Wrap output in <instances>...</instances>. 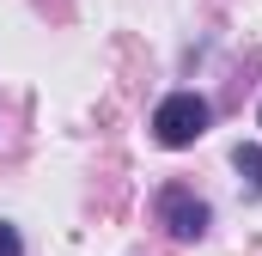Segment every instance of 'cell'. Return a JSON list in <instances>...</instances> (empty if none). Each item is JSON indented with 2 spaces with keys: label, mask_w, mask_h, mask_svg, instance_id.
Listing matches in <instances>:
<instances>
[{
  "label": "cell",
  "mask_w": 262,
  "mask_h": 256,
  "mask_svg": "<svg viewBox=\"0 0 262 256\" xmlns=\"http://www.w3.org/2000/svg\"><path fill=\"white\" fill-rule=\"evenodd\" d=\"M159 220H165V232H171V238L195 244L201 232H207V220H213V214H207V201L189 195L183 183H165V189H159Z\"/></svg>",
  "instance_id": "2"
},
{
  "label": "cell",
  "mask_w": 262,
  "mask_h": 256,
  "mask_svg": "<svg viewBox=\"0 0 262 256\" xmlns=\"http://www.w3.org/2000/svg\"><path fill=\"white\" fill-rule=\"evenodd\" d=\"M207 98L195 92H171L159 110H152V134H159V146H195L201 134H207Z\"/></svg>",
  "instance_id": "1"
},
{
  "label": "cell",
  "mask_w": 262,
  "mask_h": 256,
  "mask_svg": "<svg viewBox=\"0 0 262 256\" xmlns=\"http://www.w3.org/2000/svg\"><path fill=\"white\" fill-rule=\"evenodd\" d=\"M232 165H238V177H244V195H262V146L256 140H244V146L232 153Z\"/></svg>",
  "instance_id": "3"
},
{
  "label": "cell",
  "mask_w": 262,
  "mask_h": 256,
  "mask_svg": "<svg viewBox=\"0 0 262 256\" xmlns=\"http://www.w3.org/2000/svg\"><path fill=\"white\" fill-rule=\"evenodd\" d=\"M0 256H25V244H18V226H6V220H0Z\"/></svg>",
  "instance_id": "4"
}]
</instances>
